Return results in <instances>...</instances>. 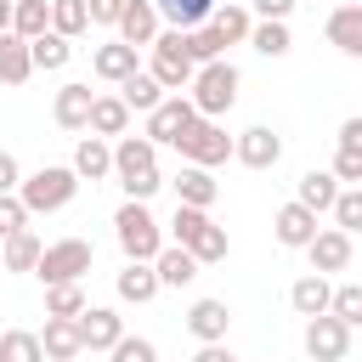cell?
I'll return each mask as SVG.
<instances>
[{
    "label": "cell",
    "instance_id": "obj_50",
    "mask_svg": "<svg viewBox=\"0 0 362 362\" xmlns=\"http://www.w3.org/2000/svg\"><path fill=\"white\" fill-rule=\"evenodd\" d=\"M339 6H362V0H339Z\"/></svg>",
    "mask_w": 362,
    "mask_h": 362
},
{
    "label": "cell",
    "instance_id": "obj_42",
    "mask_svg": "<svg viewBox=\"0 0 362 362\" xmlns=\"http://www.w3.org/2000/svg\"><path fill=\"white\" fill-rule=\"evenodd\" d=\"M107 356H113V362H158L153 339H141V334H119V345H113Z\"/></svg>",
    "mask_w": 362,
    "mask_h": 362
},
{
    "label": "cell",
    "instance_id": "obj_18",
    "mask_svg": "<svg viewBox=\"0 0 362 362\" xmlns=\"http://www.w3.org/2000/svg\"><path fill=\"white\" fill-rule=\"evenodd\" d=\"M226 328H232V305L226 300H192V311H187V334L192 339H226Z\"/></svg>",
    "mask_w": 362,
    "mask_h": 362
},
{
    "label": "cell",
    "instance_id": "obj_43",
    "mask_svg": "<svg viewBox=\"0 0 362 362\" xmlns=\"http://www.w3.org/2000/svg\"><path fill=\"white\" fill-rule=\"evenodd\" d=\"M23 226H28L23 198H17V192H0V238H11V232H23Z\"/></svg>",
    "mask_w": 362,
    "mask_h": 362
},
{
    "label": "cell",
    "instance_id": "obj_37",
    "mask_svg": "<svg viewBox=\"0 0 362 362\" xmlns=\"http://www.w3.org/2000/svg\"><path fill=\"white\" fill-rule=\"evenodd\" d=\"M249 45L260 51V57H288V23H272V17H260L255 28H249Z\"/></svg>",
    "mask_w": 362,
    "mask_h": 362
},
{
    "label": "cell",
    "instance_id": "obj_3",
    "mask_svg": "<svg viewBox=\"0 0 362 362\" xmlns=\"http://www.w3.org/2000/svg\"><path fill=\"white\" fill-rule=\"evenodd\" d=\"M74 192H79L74 164H40L34 175H23V181H17V198H23V209H28V215H57V209H68V204H74Z\"/></svg>",
    "mask_w": 362,
    "mask_h": 362
},
{
    "label": "cell",
    "instance_id": "obj_19",
    "mask_svg": "<svg viewBox=\"0 0 362 362\" xmlns=\"http://www.w3.org/2000/svg\"><path fill=\"white\" fill-rule=\"evenodd\" d=\"M40 345H45V362H74V356L85 351V339H79V322H74V317H45Z\"/></svg>",
    "mask_w": 362,
    "mask_h": 362
},
{
    "label": "cell",
    "instance_id": "obj_15",
    "mask_svg": "<svg viewBox=\"0 0 362 362\" xmlns=\"http://www.w3.org/2000/svg\"><path fill=\"white\" fill-rule=\"evenodd\" d=\"M90 102H96V90L79 85V79H68V85L57 90V102H51V119H57L62 130H85V124H90Z\"/></svg>",
    "mask_w": 362,
    "mask_h": 362
},
{
    "label": "cell",
    "instance_id": "obj_22",
    "mask_svg": "<svg viewBox=\"0 0 362 362\" xmlns=\"http://www.w3.org/2000/svg\"><path fill=\"white\" fill-rule=\"evenodd\" d=\"M113 288H119L124 305H147V300L158 294V272H153V260H124V272L113 277Z\"/></svg>",
    "mask_w": 362,
    "mask_h": 362
},
{
    "label": "cell",
    "instance_id": "obj_38",
    "mask_svg": "<svg viewBox=\"0 0 362 362\" xmlns=\"http://www.w3.org/2000/svg\"><path fill=\"white\" fill-rule=\"evenodd\" d=\"M85 311V288L79 283H51L45 288V317H79Z\"/></svg>",
    "mask_w": 362,
    "mask_h": 362
},
{
    "label": "cell",
    "instance_id": "obj_32",
    "mask_svg": "<svg viewBox=\"0 0 362 362\" xmlns=\"http://www.w3.org/2000/svg\"><path fill=\"white\" fill-rule=\"evenodd\" d=\"M153 6H158V23H170V28H198L215 11V0H153Z\"/></svg>",
    "mask_w": 362,
    "mask_h": 362
},
{
    "label": "cell",
    "instance_id": "obj_47",
    "mask_svg": "<svg viewBox=\"0 0 362 362\" xmlns=\"http://www.w3.org/2000/svg\"><path fill=\"white\" fill-rule=\"evenodd\" d=\"M17 181H23V170H17V158L0 147V192H17Z\"/></svg>",
    "mask_w": 362,
    "mask_h": 362
},
{
    "label": "cell",
    "instance_id": "obj_49",
    "mask_svg": "<svg viewBox=\"0 0 362 362\" xmlns=\"http://www.w3.org/2000/svg\"><path fill=\"white\" fill-rule=\"evenodd\" d=\"M11 28V0H0V34Z\"/></svg>",
    "mask_w": 362,
    "mask_h": 362
},
{
    "label": "cell",
    "instance_id": "obj_29",
    "mask_svg": "<svg viewBox=\"0 0 362 362\" xmlns=\"http://www.w3.org/2000/svg\"><path fill=\"white\" fill-rule=\"evenodd\" d=\"M328 300H334V288H328V277H322V272H305V277L288 288V305H294L300 317H322V311H328Z\"/></svg>",
    "mask_w": 362,
    "mask_h": 362
},
{
    "label": "cell",
    "instance_id": "obj_48",
    "mask_svg": "<svg viewBox=\"0 0 362 362\" xmlns=\"http://www.w3.org/2000/svg\"><path fill=\"white\" fill-rule=\"evenodd\" d=\"M192 362H238L232 351H226V339H209V345H198V356Z\"/></svg>",
    "mask_w": 362,
    "mask_h": 362
},
{
    "label": "cell",
    "instance_id": "obj_2",
    "mask_svg": "<svg viewBox=\"0 0 362 362\" xmlns=\"http://www.w3.org/2000/svg\"><path fill=\"white\" fill-rule=\"evenodd\" d=\"M170 238L198 260V266H215V260H226V226H215L209 221V209H192V204H175V215H170Z\"/></svg>",
    "mask_w": 362,
    "mask_h": 362
},
{
    "label": "cell",
    "instance_id": "obj_33",
    "mask_svg": "<svg viewBox=\"0 0 362 362\" xmlns=\"http://www.w3.org/2000/svg\"><path fill=\"white\" fill-rule=\"evenodd\" d=\"M28 57H34V68H45V74H57V68H68V57H74V45L57 34V28H45L40 40H28Z\"/></svg>",
    "mask_w": 362,
    "mask_h": 362
},
{
    "label": "cell",
    "instance_id": "obj_17",
    "mask_svg": "<svg viewBox=\"0 0 362 362\" xmlns=\"http://www.w3.org/2000/svg\"><path fill=\"white\" fill-rule=\"evenodd\" d=\"M141 62H136V45H124V40H107V45H96L90 51V74L96 79H107V85H119V79H130Z\"/></svg>",
    "mask_w": 362,
    "mask_h": 362
},
{
    "label": "cell",
    "instance_id": "obj_7",
    "mask_svg": "<svg viewBox=\"0 0 362 362\" xmlns=\"http://www.w3.org/2000/svg\"><path fill=\"white\" fill-rule=\"evenodd\" d=\"M90 260H96V249L85 243V238H57V243H45L40 249V266H34V277L51 288V283H79L85 272H90Z\"/></svg>",
    "mask_w": 362,
    "mask_h": 362
},
{
    "label": "cell",
    "instance_id": "obj_30",
    "mask_svg": "<svg viewBox=\"0 0 362 362\" xmlns=\"http://www.w3.org/2000/svg\"><path fill=\"white\" fill-rule=\"evenodd\" d=\"M119 96H124V107H130V113H153V107L164 102V85H158L147 68H136L130 79H119Z\"/></svg>",
    "mask_w": 362,
    "mask_h": 362
},
{
    "label": "cell",
    "instance_id": "obj_20",
    "mask_svg": "<svg viewBox=\"0 0 362 362\" xmlns=\"http://www.w3.org/2000/svg\"><path fill=\"white\" fill-rule=\"evenodd\" d=\"M322 34H328V45H334V51L362 57V6H334V11H328V23H322Z\"/></svg>",
    "mask_w": 362,
    "mask_h": 362
},
{
    "label": "cell",
    "instance_id": "obj_10",
    "mask_svg": "<svg viewBox=\"0 0 362 362\" xmlns=\"http://www.w3.org/2000/svg\"><path fill=\"white\" fill-rule=\"evenodd\" d=\"M192 119H198V107H192V96H181V90H170V96H164V102H158V107L147 113V141H153V147H158V141H170V147H175V136H181V130H187Z\"/></svg>",
    "mask_w": 362,
    "mask_h": 362
},
{
    "label": "cell",
    "instance_id": "obj_16",
    "mask_svg": "<svg viewBox=\"0 0 362 362\" xmlns=\"http://www.w3.org/2000/svg\"><path fill=\"white\" fill-rule=\"evenodd\" d=\"M113 28H119V40H124V45H153L164 23H158V6H153V0H130V6L119 11V23H113Z\"/></svg>",
    "mask_w": 362,
    "mask_h": 362
},
{
    "label": "cell",
    "instance_id": "obj_14",
    "mask_svg": "<svg viewBox=\"0 0 362 362\" xmlns=\"http://www.w3.org/2000/svg\"><path fill=\"white\" fill-rule=\"evenodd\" d=\"M305 255H311V272H345L351 266V232H339V226H322L311 243H305Z\"/></svg>",
    "mask_w": 362,
    "mask_h": 362
},
{
    "label": "cell",
    "instance_id": "obj_13",
    "mask_svg": "<svg viewBox=\"0 0 362 362\" xmlns=\"http://www.w3.org/2000/svg\"><path fill=\"white\" fill-rule=\"evenodd\" d=\"M272 232H277V243H283V249H305L322 226H317V209H305V204L294 198V204H283V209H277Z\"/></svg>",
    "mask_w": 362,
    "mask_h": 362
},
{
    "label": "cell",
    "instance_id": "obj_4",
    "mask_svg": "<svg viewBox=\"0 0 362 362\" xmlns=\"http://www.w3.org/2000/svg\"><path fill=\"white\" fill-rule=\"evenodd\" d=\"M238 85H243V74H238L226 57H215V62H198V74H192L187 96H192L198 119H221V113L238 102Z\"/></svg>",
    "mask_w": 362,
    "mask_h": 362
},
{
    "label": "cell",
    "instance_id": "obj_45",
    "mask_svg": "<svg viewBox=\"0 0 362 362\" xmlns=\"http://www.w3.org/2000/svg\"><path fill=\"white\" fill-rule=\"evenodd\" d=\"M339 153H356V158H362V113L339 124Z\"/></svg>",
    "mask_w": 362,
    "mask_h": 362
},
{
    "label": "cell",
    "instance_id": "obj_35",
    "mask_svg": "<svg viewBox=\"0 0 362 362\" xmlns=\"http://www.w3.org/2000/svg\"><path fill=\"white\" fill-rule=\"evenodd\" d=\"M209 28H215V34L226 40V45H238V40H249L255 17H249L243 6H232V0H226V6H215V11H209Z\"/></svg>",
    "mask_w": 362,
    "mask_h": 362
},
{
    "label": "cell",
    "instance_id": "obj_5",
    "mask_svg": "<svg viewBox=\"0 0 362 362\" xmlns=\"http://www.w3.org/2000/svg\"><path fill=\"white\" fill-rule=\"evenodd\" d=\"M113 238H119L124 260H153V255L164 249V226L153 221V209H147L141 198H124V204H119V215H113Z\"/></svg>",
    "mask_w": 362,
    "mask_h": 362
},
{
    "label": "cell",
    "instance_id": "obj_6",
    "mask_svg": "<svg viewBox=\"0 0 362 362\" xmlns=\"http://www.w3.org/2000/svg\"><path fill=\"white\" fill-rule=\"evenodd\" d=\"M147 74L164 85V90H187L192 85V74H198V62L187 57V28H158V40H153V62H147Z\"/></svg>",
    "mask_w": 362,
    "mask_h": 362
},
{
    "label": "cell",
    "instance_id": "obj_46",
    "mask_svg": "<svg viewBox=\"0 0 362 362\" xmlns=\"http://www.w3.org/2000/svg\"><path fill=\"white\" fill-rule=\"evenodd\" d=\"M300 0H255V17H272V23H288V11H294Z\"/></svg>",
    "mask_w": 362,
    "mask_h": 362
},
{
    "label": "cell",
    "instance_id": "obj_28",
    "mask_svg": "<svg viewBox=\"0 0 362 362\" xmlns=\"http://www.w3.org/2000/svg\"><path fill=\"white\" fill-rule=\"evenodd\" d=\"M294 198L322 215V209H334V198H339V175H334V170H305L300 187H294Z\"/></svg>",
    "mask_w": 362,
    "mask_h": 362
},
{
    "label": "cell",
    "instance_id": "obj_27",
    "mask_svg": "<svg viewBox=\"0 0 362 362\" xmlns=\"http://www.w3.org/2000/svg\"><path fill=\"white\" fill-rule=\"evenodd\" d=\"M90 136H124L130 130V107H124V96H102L96 90V102H90V124H85Z\"/></svg>",
    "mask_w": 362,
    "mask_h": 362
},
{
    "label": "cell",
    "instance_id": "obj_8",
    "mask_svg": "<svg viewBox=\"0 0 362 362\" xmlns=\"http://www.w3.org/2000/svg\"><path fill=\"white\" fill-rule=\"evenodd\" d=\"M175 153H181L187 164H198V170H215V164L232 158V136H226V124H215V119H192V124L175 136Z\"/></svg>",
    "mask_w": 362,
    "mask_h": 362
},
{
    "label": "cell",
    "instance_id": "obj_36",
    "mask_svg": "<svg viewBox=\"0 0 362 362\" xmlns=\"http://www.w3.org/2000/svg\"><path fill=\"white\" fill-rule=\"evenodd\" d=\"M51 28H57L62 40H79V34L90 28V6H85V0H51Z\"/></svg>",
    "mask_w": 362,
    "mask_h": 362
},
{
    "label": "cell",
    "instance_id": "obj_12",
    "mask_svg": "<svg viewBox=\"0 0 362 362\" xmlns=\"http://www.w3.org/2000/svg\"><path fill=\"white\" fill-rule=\"evenodd\" d=\"M74 322H79L85 351H113V345H119V334H124V317H119L113 305H85Z\"/></svg>",
    "mask_w": 362,
    "mask_h": 362
},
{
    "label": "cell",
    "instance_id": "obj_34",
    "mask_svg": "<svg viewBox=\"0 0 362 362\" xmlns=\"http://www.w3.org/2000/svg\"><path fill=\"white\" fill-rule=\"evenodd\" d=\"M0 362H45V345L34 328H6L0 334Z\"/></svg>",
    "mask_w": 362,
    "mask_h": 362
},
{
    "label": "cell",
    "instance_id": "obj_31",
    "mask_svg": "<svg viewBox=\"0 0 362 362\" xmlns=\"http://www.w3.org/2000/svg\"><path fill=\"white\" fill-rule=\"evenodd\" d=\"M51 28V0H11V34L40 40Z\"/></svg>",
    "mask_w": 362,
    "mask_h": 362
},
{
    "label": "cell",
    "instance_id": "obj_44",
    "mask_svg": "<svg viewBox=\"0 0 362 362\" xmlns=\"http://www.w3.org/2000/svg\"><path fill=\"white\" fill-rule=\"evenodd\" d=\"M85 6H90V23H102V28H113V23H119V11H124L130 0H85Z\"/></svg>",
    "mask_w": 362,
    "mask_h": 362
},
{
    "label": "cell",
    "instance_id": "obj_39",
    "mask_svg": "<svg viewBox=\"0 0 362 362\" xmlns=\"http://www.w3.org/2000/svg\"><path fill=\"white\" fill-rule=\"evenodd\" d=\"M187 57L192 62H215V57H226V40L209 23H198V28H187Z\"/></svg>",
    "mask_w": 362,
    "mask_h": 362
},
{
    "label": "cell",
    "instance_id": "obj_23",
    "mask_svg": "<svg viewBox=\"0 0 362 362\" xmlns=\"http://www.w3.org/2000/svg\"><path fill=\"white\" fill-rule=\"evenodd\" d=\"M40 249H45V238H40L34 226H23V232L0 238V266H6V272H34V266H40Z\"/></svg>",
    "mask_w": 362,
    "mask_h": 362
},
{
    "label": "cell",
    "instance_id": "obj_25",
    "mask_svg": "<svg viewBox=\"0 0 362 362\" xmlns=\"http://www.w3.org/2000/svg\"><path fill=\"white\" fill-rule=\"evenodd\" d=\"M221 198V181L209 175V170H198V164H187L181 175H175V204H192V209H209Z\"/></svg>",
    "mask_w": 362,
    "mask_h": 362
},
{
    "label": "cell",
    "instance_id": "obj_1",
    "mask_svg": "<svg viewBox=\"0 0 362 362\" xmlns=\"http://www.w3.org/2000/svg\"><path fill=\"white\" fill-rule=\"evenodd\" d=\"M113 181L124 187V198H153L164 181H158V147L147 136H119L113 141Z\"/></svg>",
    "mask_w": 362,
    "mask_h": 362
},
{
    "label": "cell",
    "instance_id": "obj_26",
    "mask_svg": "<svg viewBox=\"0 0 362 362\" xmlns=\"http://www.w3.org/2000/svg\"><path fill=\"white\" fill-rule=\"evenodd\" d=\"M34 74V57H28V40L23 34H0V85H28Z\"/></svg>",
    "mask_w": 362,
    "mask_h": 362
},
{
    "label": "cell",
    "instance_id": "obj_21",
    "mask_svg": "<svg viewBox=\"0 0 362 362\" xmlns=\"http://www.w3.org/2000/svg\"><path fill=\"white\" fill-rule=\"evenodd\" d=\"M74 175L79 181H107L113 175V141L107 136H85L74 147Z\"/></svg>",
    "mask_w": 362,
    "mask_h": 362
},
{
    "label": "cell",
    "instance_id": "obj_41",
    "mask_svg": "<svg viewBox=\"0 0 362 362\" xmlns=\"http://www.w3.org/2000/svg\"><path fill=\"white\" fill-rule=\"evenodd\" d=\"M334 226L339 232H362V187H339V198H334Z\"/></svg>",
    "mask_w": 362,
    "mask_h": 362
},
{
    "label": "cell",
    "instance_id": "obj_9",
    "mask_svg": "<svg viewBox=\"0 0 362 362\" xmlns=\"http://www.w3.org/2000/svg\"><path fill=\"white\" fill-rule=\"evenodd\" d=\"M345 351H351V328H345L334 311L305 317V356H311V362H345Z\"/></svg>",
    "mask_w": 362,
    "mask_h": 362
},
{
    "label": "cell",
    "instance_id": "obj_40",
    "mask_svg": "<svg viewBox=\"0 0 362 362\" xmlns=\"http://www.w3.org/2000/svg\"><path fill=\"white\" fill-rule=\"evenodd\" d=\"M328 311H334L345 328H362V283H339L334 300H328Z\"/></svg>",
    "mask_w": 362,
    "mask_h": 362
},
{
    "label": "cell",
    "instance_id": "obj_11",
    "mask_svg": "<svg viewBox=\"0 0 362 362\" xmlns=\"http://www.w3.org/2000/svg\"><path fill=\"white\" fill-rule=\"evenodd\" d=\"M232 158L249 164V170H272V164L283 158V136H277L272 124H249L243 136H232Z\"/></svg>",
    "mask_w": 362,
    "mask_h": 362
},
{
    "label": "cell",
    "instance_id": "obj_24",
    "mask_svg": "<svg viewBox=\"0 0 362 362\" xmlns=\"http://www.w3.org/2000/svg\"><path fill=\"white\" fill-rule=\"evenodd\" d=\"M153 272H158V288H187V283L198 277V260H192L181 243H164V249L153 255Z\"/></svg>",
    "mask_w": 362,
    "mask_h": 362
}]
</instances>
